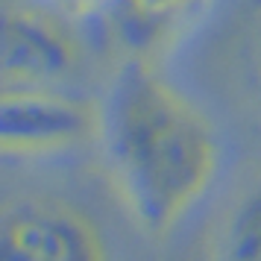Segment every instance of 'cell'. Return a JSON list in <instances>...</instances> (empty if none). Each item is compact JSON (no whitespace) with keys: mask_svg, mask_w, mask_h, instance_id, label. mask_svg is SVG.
<instances>
[{"mask_svg":"<svg viewBox=\"0 0 261 261\" xmlns=\"http://www.w3.org/2000/svg\"><path fill=\"white\" fill-rule=\"evenodd\" d=\"M0 261H109V249L83 208L36 197L0 212Z\"/></svg>","mask_w":261,"mask_h":261,"instance_id":"277c9868","label":"cell"},{"mask_svg":"<svg viewBox=\"0 0 261 261\" xmlns=\"http://www.w3.org/2000/svg\"><path fill=\"white\" fill-rule=\"evenodd\" d=\"M191 3L194 0H112V15L123 38L132 44H150L188 12Z\"/></svg>","mask_w":261,"mask_h":261,"instance_id":"5b68a950","label":"cell"},{"mask_svg":"<svg viewBox=\"0 0 261 261\" xmlns=\"http://www.w3.org/2000/svg\"><path fill=\"white\" fill-rule=\"evenodd\" d=\"M214 261H261V182L232 208Z\"/></svg>","mask_w":261,"mask_h":261,"instance_id":"8992f818","label":"cell"},{"mask_svg":"<svg viewBox=\"0 0 261 261\" xmlns=\"http://www.w3.org/2000/svg\"><path fill=\"white\" fill-rule=\"evenodd\" d=\"M80 62V41L56 15L36 6H0V88H59Z\"/></svg>","mask_w":261,"mask_h":261,"instance_id":"3957f363","label":"cell"},{"mask_svg":"<svg viewBox=\"0 0 261 261\" xmlns=\"http://www.w3.org/2000/svg\"><path fill=\"white\" fill-rule=\"evenodd\" d=\"M97 138L126 208L150 232L185 217L220 167V141L205 112L141 59L115 73Z\"/></svg>","mask_w":261,"mask_h":261,"instance_id":"6da1fadb","label":"cell"},{"mask_svg":"<svg viewBox=\"0 0 261 261\" xmlns=\"http://www.w3.org/2000/svg\"><path fill=\"white\" fill-rule=\"evenodd\" d=\"M100 106L59 88H0V153L47 155L97 135Z\"/></svg>","mask_w":261,"mask_h":261,"instance_id":"7a4b0ae2","label":"cell"}]
</instances>
